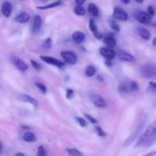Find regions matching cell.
Segmentation results:
<instances>
[{
  "label": "cell",
  "instance_id": "1",
  "mask_svg": "<svg viewBox=\"0 0 156 156\" xmlns=\"http://www.w3.org/2000/svg\"><path fill=\"white\" fill-rule=\"evenodd\" d=\"M155 132H156V123L153 122L149 127L146 129V132L139 138L136 146H149L153 144L155 141Z\"/></svg>",
  "mask_w": 156,
  "mask_h": 156
},
{
  "label": "cell",
  "instance_id": "2",
  "mask_svg": "<svg viewBox=\"0 0 156 156\" xmlns=\"http://www.w3.org/2000/svg\"><path fill=\"white\" fill-rule=\"evenodd\" d=\"M140 72L144 77L148 78V79H155L156 75L155 64L152 62L143 64V66L141 67Z\"/></svg>",
  "mask_w": 156,
  "mask_h": 156
},
{
  "label": "cell",
  "instance_id": "3",
  "mask_svg": "<svg viewBox=\"0 0 156 156\" xmlns=\"http://www.w3.org/2000/svg\"><path fill=\"white\" fill-rule=\"evenodd\" d=\"M41 59H42L44 62L49 64H51V65L59 67V68H61V67L64 66V65H65V63H64L63 62H62L61 60H59V59H56V58L54 57H51V56H41Z\"/></svg>",
  "mask_w": 156,
  "mask_h": 156
},
{
  "label": "cell",
  "instance_id": "4",
  "mask_svg": "<svg viewBox=\"0 0 156 156\" xmlns=\"http://www.w3.org/2000/svg\"><path fill=\"white\" fill-rule=\"evenodd\" d=\"M113 16H114V18L123 21H126L128 19L127 13L123 9L120 7H116L114 9Z\"/></svg>",
  "mask_w": 156,
  "mask_h": 156
},
{
  "label": "cell",
  "instance_id": "5",
  "mask_svg": "<svg viewBox=\"0 0 156 156\" xmlns=\"http://www.w3.org/2000/svg\"><path fill=\"white\" fill-rule=\"evenodd\" d=\"M61 56H62V59L69 64H76L77 62V57L76 55L70 51H63L61 53Z\"/></svg>",
  "mask_w": 156,
  "mask_h": 156
},
{
  "label": "cell",
  "instance_id": "6",
  "mask_svg": "<svg viewBox=\"0 0 156 156\" xmlns=\"http://www.w3.org/2000/svg\"><path fill=\"white\" fill-rule=\"evenodd\" d=\"M91 99L92 101V102L94 103V105H95L98 108H104L107 107V103L105 101V99L101 97V95L97 94H93L91 96Z\"/></svg>",
  "mask_w": 156,
  "mask_h": 156
},
{
  "label": "cell",
  "instance_id": "7",
  "mask_svg": "<svg viewBox=\"0 0 156 156\" xmlns=\"http://www.w3.org/2000/svg\"><path fill=\"white\" fill-rule=\"evenodd\" d=\"M42 26V18L39 15H36L34 17V21L32 24L31 30L33 34H37L40 31Z\"/></svg>",
  "mask_w": 156,
  "mask_h": 156
},
{
  "label": "cell",
  "instance_id": "8",
  "mask_svg": "<svg viewBox=\"0 0 156 156\" xmlns=\"http://www.w3.org/2000/svg\"><path fill=\"white\" fill-rule=\"evenodd\" d=\"M100 53L108 60H111L116 56V53L111 47H103V48H101Z\"/></svg>",
  "mask_w": 156,
  "mask_h": 156
},
{
  "label": "cell",
  "instance_id": "9",
  "mask_svg": "<svg viewBox=\"0 0 156 156\" xmlns=\"http://www.w3.org/2000/svg\"><path fill=\"white\" fill-rule=\"evenodd\" d=\"M138 21L141 24H149L151 23V16L146 12H141L138 15Z\"/></svg>",
  "mask_w": 156,
  "mask_h": 156
},
{
  "label": "cell",
  "instance_id": "10",
  "mask_svg": "<svg viewBox=\"0 0 156 156\" xmlns=\"http://www.w3.org/2000/svg\"><path fill=\"white\" fill-rule=\"evenodd\" d=\"M1 11L2 13V15H4L5 17L9 18L12 12V8L10 3H9V2H3L1 8Z\"/></svg>",
  "mask_w": 156,
  "mask_h": 156
},
{
  "label": "cell",
  "instance_id": "11",
  "mask_svg": "<svg viewBox=\"0 0 156 156\" xmlns=\"http://www.w3.org/2000/svg\"><path fill=\"white\" fill-rule=\"evenodd\" d=\"M29 20H30V15L27 12H21L15 18V21L20 24H24V23L28 22Z\"/></svg>",
  "mask_w": 156,
  "mask_h": 156
},
{
  "label": "cell",
  "instance_id": "12",
  "mask_svg": "<svg viewBox=\"0 0 156 156\" xmlns=\"http://www.w3.org/2000/svg\"><path fill=\"white\" fill-rule=\"evenodd\" d=\"M119 56H120V59L124 61H127V62H134L135 61V57L129 54L127 52L123 51V50L119 51Z\"/></svg>",
  "mask_w": 156,
  "mask_h": 156
},
{
  "label": "cell",
  "instance_id": "13",
  "mask_svg": "<svg viewBox=\"0 0 156 156\" xmlns=\"http://www.w3.org/2000/svg\"><path fill=\"white\" fill-rule=\"evenodd\" d=\"M20 98H21V100L23 101L31 104L34 108H37V107L38 103L36 99L33 98L27 95V94H21V95L20 96Z\"/></svg>",
  "mask_w": 156,
  "mask_h": 156
},
{
  "label": "cell",
  "instance_id": "14",
  "mask_svg": "<svg viewBox=\"0 0 156 156\" xmlns=\"http://www.w3.org/2000/svg\"><path fill=\"white\" fill-rule=\"evenodd\" d=\"M73 39L77 44H81L85 40V34L82 31H76L73 34Z\"/></svg>",
  "mask_w": 156,
  "mask_h": 156
},
{
  "label": "cell",
  "instance_id": "15",
  "mask_svg": "<svg viewBox=\"0 0 156 156\" xmlns=\"http://www.w3.org/2000/svg\"><path fill=\"white\" fill-rule=\"evenodd\" d=\"M62 4V0H58V1L54 2L53 3H50V4L47 5H44V6H37V9H41V10H46V9H53V8L57 7V6L61 5Z\"/></svg>",
  "mask_w": 156,
  "mask_h": 156
},
{
  "label": "cell",
  "instance_id": "16",
  "mask_svg": "<svg viewBox=\"0 0 156 156\" xmlns=\"http://www.w3.org/2000/svg\"><path fill=\"white\" fill-rule=\"evenodd\" d=\"M15 66L18 68V69H19L20 71L21 72H24L27 69V66L26 65V63L24 62H23L21 59H16L15 61Z\"/></svg>",
  "mask_w": 156,
  "mask_h": 156
},
{
  "label": "cell",
  "instance_id": "17",
  "mask_svg": "<svg viewBox=\"0 0 156 156\" xmlns=\"http://www.w3.org/2000/svg\"><path fill=\"white\" fill-rule=\"evenodd\" d=\"M23 140L26 142H29V143H31V142H35L37 140L36 136H35L34 134L31 132H25L23 135Z\"/></svg>",
  "mask_w": 156,
  "mask_h": 156
},
{
  "label": "cell",
  "instance_id": "18",
  "mask_svg": "<svg viewBox=\"0 0 156 156\" xmlns=\"http://www.w3.org/2000/svg\"><path fill=\"white\" fill-rule=\"evenodd\" d=\"M105 43L108 47H111V48L116 47V44H117V41L113 36L106 37L105 38Z\"/></svg>",
  "mask_w": 156,
  "mask_h": 156
},
{
  "label": "cell",
  "instance_id": "19",
  "mask_svg": "<svg viewBox=\"0 0 156 156\" xmlns=\"http://www.w3.org/2000/svg\"><path fill=\"white\" fill-rule=\"evenodd\" d=\"M139 33H140V36L145 40H149L151 37V34L150 32L149 31L146 29L143 28V27H140V29L139 30Z\"/></svg>",
  "mask_w": 156,
  "mask_h": 156
},
{
  "label": "cell",
  "instance_id": "20",
  "mask_svg": "<svg viewBox=\"0 0 156 156\" xmlns=\"http://www.w3.org/2000/svg\"><path fill=\"white\" fill-rule=\"evenodd\" d=\"M88 11H89V12L93 15V16H98L99 10L98 9L97 6L94 4H92V3H91V4H90L89 5H88Z\"/></svg>",
  "mask_w": 156,
  "mask_h": 156
},
{
  "label": "cell",
  "instance_id": "21",
  "mask_svg": "<svg viewBox=\"0 0 156 156\" xmlns=\"http://www.w3.org/2000/svg\"><path fill=\"white\" fill-rule=\"evenodd\" d=\"M95 73V68L94 66H87L86 69H85V74L88 77H92L93 76H94Z\"/></svg>",
  "mask_w": 156,
  "mask_h": 156
},
{
  "label": "cell",
  "instance_id": "22",
  "mask_svg": "<svg viewBox=\"0 0 156 156\" xmlns=\"http://www.w3.org/2000/svg\"><path fill=\"white\" fill-rule=\"evenodd\" d=\"M75 13L77 15H80V16H83V15H85V10L83 7L79 5H76V8H75Z\"/></svg>",
  "mask_w": 156,
  "mask_h": 156
},
{
  "label": "cell",
  "instance_id": "23",
  "mask_svg": "<svg viewBox=\"0 0 156 156\" xmlns=\"http://www.w3.org/2000/svg\"><path fill=\"white\" fill-rule=\"evenodd\" d=\"M66 152L68 153L69 155H73V156L82 155V152H80L78 149H66Z\"/></svg>",
  "mask_w": 156,
  "mask_h": 156
},
{
  "label": "cell",
  "instance_id": "24",
  "mask_svg": "<svg viewBox=\"0 0 156 156\" xmlns=\"http://www.w3.org/2000/svg\"><path fill=\"white\" fill-rule=\"evenodd\" d=\"M35 85H36V86L39 88L40 91H41L43 94H46V93H47V88L45 87V85H44L43 84L40 83V82H36V83H35Z\"/></svg>",
  "mask_w": 156,
  "mask_h": 156
},
{
  "label": "cell",
  "instance_id": "25",
  "mask_svg": "<svg viewBox=\"0 0 156 156\" xmlns=\"http://www.w3.org/2000/svg\"><path fill=\"white\" fill-rule=\"evenodd\" d=\"M89 27H90V30H91L92 32L97 31V25H96V24H95V22H94V19H92V18L90 20Z\"/></svg>",
  "mask_w": 156,
  "mask_h": 156
},
{
  "label": "cell",
  "instance_id": "26",
  "mask_svg": "<svg viewBox=\"0 0 156 156\" xmlns=\"http://www.w3.org/2000/svg\"><path fill=\"white\" fill-rule=\"evenodd\" d=\"M110 25H111V27L114 30H115L116 32H119L120 30V26L115 22V21H111L110 23Z\"/></svg>",
  "mask_w": 156,
  "mask_h": 156
},
{
  "label": "cell",
  "instance_id": "27",
  "mask_svg": "<svg viewBox=\"0 0 156 156\" xmlns=\"http://www.w3.org/2000/svg\"><path fill=\"white\" fill-rule=\"evenodd\" d=\"M37 155L38 156H44L47 155V152H46V150L44 149V148L43 146H39L37 149Z\"/></svg>",
  "mask_w": 156,
  "mask_h": 156
},
{
  "label": "cell",
  "instance_id": "28",
  "mask_svg": "<svg viewBox=\"0 0 156 156\" xmlns=\"http://www.w3.org/2000/svg\"><path fill=\"white\" fill-rule=\"evenodd\" d=\"M76 120H77V121L79 122V125H80L82 127H85V126H87V123L86 121H85V120H84V119L82 118V117H76Z\"/></svg>",
  "mask_w": 156,
  "mask_h": 156
},
{
  "label": "cell",
  "instance_id": "29",
  "mask_svg": "<svg viewBox=\"0 0 156 156\" xmlns=\"http://www.w3.org/2000/svg\"><path fill=\"white\" fill-rule=\"evenodd\" d=\"M51 46H52L51 39H50V38H47V39L45 41V42H44V47L46 49H49L51 47Z\"/></svg>",
  "mask_w": 156,
  "mask_h": 156
},
{
  "label": "cell",
  "instance_id": "30",
  "mask_svg": "<svg viewBox=\"0 0 156 156\" xmlns=\"http://www.w3.org/2000/svg\"><path fill=\"white\" fill-rule=\"evenodd\" d=\"M30 63H31L32 66H33L34 68L37 70V71H40V70H41V66H40L39 63H38V62H37L36 61L30 60Z\"/></svg>",
  "mask_w": 156,
  "mask_h": 156
},
{
  "label": "cell",
  "instance_id": "31",
  "mask_svg": "<svg viewBox=\"0 0 156 156\" xmlns=\"http://www.w3.org/2000/svg\"><path fill=\"white\" fill-rule=\"evenodd\" d=\"M73 96H74V91H73V90L67 89L66 95V98L67 99H71V98H73Z\"/></svg>",
  "mask_w": 156,
  "mask_h": 156
},
{
  "label": "cell",
  "instance_id": "32",
  "mask_svg": "<svg viewBox=\"0 0 156 156\" xmlns=\"http://www.w3.org/2000/svg\"><path fill=\"white\" fill-rule=\"evenodd\" d=\"M95 129H96V131H97L98 134L100 136H106V133H105V131H104L100 126H96Z\"/></svg>",
  "mask_w": 156,
  "mask_h": 156
},
{
  "label": "cell",
  "instance_id": "33",
  "mask_svg": "<svg viewBox=\"0 0 156 156\" xmlns=\"http://www.w3.org/2000/svg\"><path fill=\"white\" fill-rule=\"evenodd\" d=\"M155 84L154 82H149V90L150 92L152 93H155Z\"/></svg>",
  "mask_w": 156,
  "mask_h": 156
},
{
  "label": "cell",
  "instance_id": "34",
  "mask_svg": "<svg viewBox=\"0 0 156 156\" xmlns=\"http://www.w3.org/2000/svg\"><path fill=\"white\" fill-rule=\"evenodd\" d=\"M148 14H149L151 17H152L155 15V10H154L153 7H152V5H150L148 7Z\"/></svg>",
  "mask_w": 156,
  "mask_h": 156
},
{
  "label": "cell",
  "instance_id": "35",
  "mask_svg": "<svg viewBox=\"0 0 156 156\" xmlns=\"http://www.w3.org/2000/svg\"><path fill=\"white\" fill-rule=\"evenodd\" d=\"M85 117H86L87 119H88V120H89L90 122H91V123H93V124H94V123H97V120H96V119L93 118L92 117H91V115H88V114H85Z\"/></svg>",
  "mask_w": 156,
  "mask_h": 156
},
{
  "label": "cell",
  "instance_id": "36",
  "mask_svg": "<svg viewBox=\"0 0 156 156\" xmlns=\"http://www.w3.org/2000/svg\"><path fill=\"white\" fill-rule=\"evenodd\" d=\"M94 36L96 38H98V39H101V38L103 37V36H102V34H101L100 33H98L97 31L94 32Z\"/></svg>",
  "mask_w": 156,
  "mask_h": 156
},
{
  "label": "cell",
  "instance_id": "37",
  "mask_svg": "<svg viewBox=\"0 0 156 156\" xmlns=\"http://www.w3.org/2000/svg\"><path fill=\"white\" fill-rule=\"evenodd\" d=\"M76 1V2L77 3L78 5H82V4H84V3L85 2V1L86 0H75Z\"/></svg>",
  "mask_w": 156,
  "mask_h": 156
},
{
  "label": "cell",
  "instance_id": "38",
  "mask_svg": "<svg viewBox=\"0 0 156 156\" xmlns=\"http://www.w3.org/2000/svg\"><path fill=\"white\" fill-rule=\"evenodd\" d=\"M129 1H130V0H121L122 2L125 3V4H128V3H129Z\"/></svg>",
  "mask_w": 156,
  "mask_h": 156
},
{
  "label": "cell",
  "instance_id": "39",
  "mask_svg": "<svg viewBox=\"0 0 156 156\" xmlns=\"http://www.w3.org/2000/svg\"><path fill=\"white\" fill-rule=\"evenodd\" d=\"M98 79L99 81H103V79H102V76H98Z\"/></svg>",
  "mask_w": 156,
  "mask_h": 156
},
{
  "label": "cell",
  "instance_id": "40",
  "mask_svg": "<svg viewBox=\"0 0 156 156\" xmlns=\"http://www.w3.org/2000/svg\"><path fill=\"white\" fill-rule=\"evenodd\" d=\"M2 145L1 141H0V153H1V152H2Z\"/></svg>",
  "mask_w": 156,
  "mask_h": 156
},
{
  "label": "cell",
  "instance_id": "41",
  "mask_svg": "<svg viewBox=\"0 0 156 156\" xmlns=\"http://www.w3.org/2000/svg\"><path fill=\"white\" fill-rule=\"evenodd\" d=\"M136 1L138 3H143V0H136Z\"/></svg>",
  "mask_w": 156,
  "mask_h": 156
},
{
  "label": "cell",
  "instance_id": "42",
  "mask_svg": "<svg viewBox=\"0 0 156 156\" xmlns=\"http://www.w3.org/2000/svg\"><path fill=\"white\" fill-rule=\"evenodd\" d=\"M155 41H156V38L155 37L153 39V46H155Z\"/></svg>",
  "mask_w": 156,
  "mask_h": 156
},
{
  "label": "cell",
  "instance_id": "43",
  "mask_svg": "<svg viewBox=\"0 0 156 156\" xmlns=\"http://www.w3.org/2000/svg\"><path fill=\"white\" fill-rule=\"evenodd\" d=\"M16 155H22V156H24V154H23V153H17Z\"/></svg>",
  "mask_w": 156,
  "mask_h": 156
},
{
  "label": "cell",
  "instance_id": "44",
  "mask_svg": "<svg viewBox=\"0 0 156 156\" xmlns=\"http://www.w3.org/2000/svg\"><path fill=\"white\" fill-rule=\"evenodd\" d=\"M42 1H47V0H42Z\"/></svg>",
  "mask_w": 156,
  "mask_h": 156
}]
</instances>
